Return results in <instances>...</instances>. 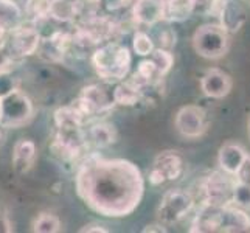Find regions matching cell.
Returning <instances> with one entry per match:
<instances>
[{
  "mask_svg": "<svg viewBox=\"0 0 250 233\" xmlns=\"http://www.w3.org/2000/svg\"><path fill=\"white\" fill-rule=\"evenodd\" d=\"M75 188L95 213L104 218H126L143 199L145 179L132 162L92 155L76 171Z\"/></svg>",
  "mask_w": 250,
  "mask_h": 233,
  "instance_id": "obj_1",
  "label": "cell"
},
{
  "mask_svg": "<svg viewBox=\"0 0 250 233\" xmlns=\"http://www.w3.org/2000/svg\"><path fill=\"white\" fill-rule=\"evenodd\" d=\"M131 51L120 44H106L100 47L92 56V64L98 76L106 83L123 81L131 68Z\"/></svg>",
  "mask_w": 250,
  "mask_h": 233,
  "instance_id": "obj_2",
  "label": "cell"
},
{
  "mask_svg": "<svg viewBox=\"0 0 250 233\" xmlns=\"http://www.w3.org/2000/svg\"><path fill=\"white\" fill-rule=\"evenodd\" d=\"M193 48L205 59H219L227 55L230 48V33L219 23L201 25L193 34Z\"/></svg>",
  "mask_w": 250,
  "mask_h": 233,
  "instance_id": "obj_3",
  "label": "cell"
},
{
  "mask_svg": "<svg viewBox=\"0 0 250 233\" xmlns=\"http://www.w3.org/2000/svg\"><path fill=\"white\" fill-rule=\"evenodd\" d=\"M34 107L31 100L19 89L0 98V126L16 129L27 125L33 118Z\"/></svg>",
  "mask_w": 250,
  "mask_h": 233,
  "instance_id": "obj_4",
  "label": "cell"
},
{
  "mask_svg": "<svg viewBox=\"0 0 250 233\" xmlns=\"http://www.w3.org/2000/svg\"><path fill=\"white\" fill-rule=\"evenodd\" d=\"M194 197L185 190H169L163 194L157 207V218L163 226H172L182 221L194 207Z\"/></svg>",
  "mask_w": 250,
  "mask_h": 233,
  "instance_id": "obj_5",
  "label": "cell"
},
{
  "mask_svg": "<svg viewBox=\"0 0 250 233\" xmlns=\"http://www.w3.org/2000/svg\"><path fill=\"white\" fill-rule=\"evenodd\" d=\"M236 184L235 176H230L222 169L213 171L205 177L202 182V204L210 205H229L231 204V194H233V187Z\"/></svg>",
  "mask_w": 250,
  "mask_h": 233,
  "instance_id": "obj_6",
  "label": "cell"
},
{
  "mask_svg": "<svg viewBox=\"0 0 250 233\" xmlns=\"http://www.w3.org/2000/svg\"><path fill=\"white\" fill-rule=\"evenodd\" d=\"M174 127L184 139H199L208 129V118L207 112L196 105L182 106L174 117Z\"/></svg>",
  "mask_w": 250,
  "mask_h": 233,
  "instance_id": "obj_7",
  "label": "cell"
},
{
  "mask_svg": "<svg viewBox=\"0 0 250 233\" xmlns=\"http://www.w3.org/2000/svg\"><path fill=\"white\" fill-rule=\"evenodd\" d=\"M75 107L78 109L84 117L101 114L115 106L114 92H109L106 87L100 84H90L81 90L78 100L73 101Z\"/></svg>",
  "mask_w": 250,
  "mask_h": 233,
  "instance_id": "obj_8",
  "label": "cell"
},
{
  "mask_svg": "<svg viewBox=\"0 0 250 233\" xmlns=\"http://www.w3.org/2000/svg\"><path fill=\"white\" fill-rule=\"evenodd\" d=\"M184 172V160L177 151H162L152 163L149 172V182L152 185H162L171 180H177Z\"/></svg>",
  "mask_w": 250,
  "mask_h": 233,
  "instance_id": "obj_9",
  "label": "cell"
},
{
  "mask_svg": "<svg viewBox=\"0 0 250 233\" xmlns=\"http://www.w3.org/2000/svg\"><path fill=\"white\" fill-rule=\"evenodd\" d=\"M41 44L39 31L34 27H27L21 23L19 27L10 31V39L6 45L13 53V56H30L36 53Z\"/></svg>",
  "mask_w": 250,
  "mask_h": 233,
  "instance_id": "obj_10",
  "label": "cell"
},
{
  "mask_svg": "<svg viewBox=\"0 0 250 233\" xmlns=\"http://www.w3.org/2000/svg\"><path fill=\"white\" fill-rule=\"evenodd\" d=\"M233 81L231 76L221 68H210L201 78V90L211 100H222L231 92Z\"/></svg>",
  "mask_w": 250,
  "mask_h": 233,
  "instance_id": "obj_11",
  "label": "cell"
},
{
  "mask_svg": "<svg viewBox=\"0 0 250 233\" xmlns=\"http://www.w3.org/2000/svg\"><path fill=\"white\" fill-rule=\"evenodd\" d=\"M219 17V25L229 31V33H238L244 27L247 14L239 2L236 0H224L221 5V10L218 13Z\"/></svg>",
  "mask_w": 250,
  "mask_h": 233,
  "instance_id": "obj_12",
  "label": "cell"
},
{
  "mask_svg": "<svg viewBox=\"0 0 250 233\" xmlns=\"http://www.w3.org/2000/svg\"><path fill=\"white\" fill-rule=\"evenodd\" d=\"M38 157L36 143L30 139H19L13 148V168L17 174H27Z\"/></svg>",
  "mask_w": 250,
  "mask_h": 233,
  "instance_id": "obj_13",
  "label": "cell"
},
{
  "mask_svg": "<svg viewBox=\"0 0 250 233\" xmlns=\"http://www.w3.org/2000/svg\"><path fill=\"white\" fill-rule=\"evenodd\" d=\"M221 222H222V207L202 204L191 224L189 232H199V233L221 232Z\"/></svg>",
  "mask_w": 250,
  "mask_h": 233,
  "instance_id": "obj_14",
  "label": "cell"
},
{
  "mask_svg": "<svg viewBox=\"0 0 250 233\" xmlns=\"http://www.w3.org/2000/svg\"><path fill=\"white\" fill-rule=\"evenodd\" d=\"M246 157H247V152L243 145L229 142V143H224L219 148L218 165L224 172H227L230 176H235Z\"/></svg>",
  "mask_w": 250,
  "mask_h": 233,
  "instance_id": "obj_15",
  "label": "cell"
},
{
  "mask_svg": "<svg viewBox=\"0 0 250 233\" xmlns=\"http://www.w3.org/2000/svg\"><path fill=\"white\" fill-rule=\"evenodd\" d=\"M221 232H230V233L250 232V216L247 214V212L233 204L224 205Z\"/></svg>",
  "mask_w": 250,
  "mask_h": 233,
  "instance_id": "obj_16",
  "label": "cell"
},
{
  "mask_svg": "<svg viewBox=\"0 0 250 233\" xmlns=\"http://www.w3.org/2000/svg\"><path fill=\"white\" fill-rule=\"evenodd\" d=\"M134 17L137 22L154 25L163 19L162 0H139L134 6Z\"/></svg>",
  "mask_w": 250,
  "mask_h": 233,
  "instance_id": "obj_17",
  "label": "cell"
},
{
  "mask_svg": "<svg viewBox=\"0 0 250 233\" xmlns=\"http://www.w3.org/2000/svg\"><path fill=\"white\" fill-rule=\"evenodd\" d=\"M112 92H114L115 105H120V106H134L135 103L142 98L143 85L140 83H137L132 78V80L125 81V83L120 81V84Z\"/></svg>",
  "mask_w": 250,
  "mask_h": 233,
  "instance_id": "obj_18",
  "label": "cell"
},
{
  "mask_svg": "<svg viewBox=\"0 0 250 233\" xmlns=\"http://www.w3.org/2000/svg\"><path fill=\"white\" fill-rule=\"evenodd\" d=\"M85 117L76 109L73 105L59 107L55 112V125L58 131H75V129H81Z\"/></svg>",
  "mask_w": 250,
  "mask_h": 233,
  "instance_id": "obj_19",
  "label": "cell"
},
{
  "mask_svg": "<svg viewBox=\"0 0 250 233\" xmlns=\"http://www.w3.org/2000/svg\"><path fill=\"white\" fill-rule=\"evenodd\" d=\"M163 19L169 22H180L194 13L193 0H162Z\"/></svg>",
  "mask_w": 250,
  "mask_h": 233,
  "instance_id": "obj_20",
  "label": "cell"
},
{
  "mask_svg": "<svg viewBox=\"0 0 250 233\" xmlns=\"http://www.w3.org/2000/svg\"><path fill=\"white\" fill-rule=\"evenodd\" d=\"M22 19V10L14 0H0V27L10 33L19 27Z\"/></svg>",
  "mask_w": 250,
  "mask_h": 233,
  "instance_id": "obj_21",
  "label": "cell"
},
{
  "mask_svg": "<svg viewBox=\"0 0 250 233\" xmlns=\"http://www.w3.org/2000/svg\"><path fill=\"white\" fill-rule=\"evenodd\" d=\"M89 137H90V142L95 146L106 148V146H110L117 142L115 126L107 122H98L89 129Z\"/></svg>",
  "mask_w": 250,
  "mask_h": 233,
  "instance_id": "obj_22",
  "label": "cell"
},
{
  "mask_svg": "<svg viewBox=\"0 0 250 233\" xmlns=\"http://www.w3.org/2000/svg\"><path fill=\"white\" fill-rule=\"evenodd\" d=\"M149 59L152 61L154 67H156V72H157V76L159 78H163L165 75L169 73V70L174 65V56L169 50L167 48H154L152 53L149 55Z\"/></svg>",
  "mask_w": 250,
  "mask_h": 233,
  "instance_id": "obj_23",
  "label": "cell"
},
{
  "mask_svg": "<svg viewBox=\"0 0 250 233\" xmlns=\"http://www.w3.org/2000/svg\"><path fill=\"white\" fill-rule=\"evenodd\" d=\"M61 230V221L56 214L51 213H41L33 222L34 233H58Z\"/></svg>",
  "mask_w": 250,
  "mask_h": 233,
  "instance_id": "obj_24",
  "label": "cell"
},
{
  "mask_svg": "<svg viewBox=\"0 0 250 233\" xmlns=\"http://www.w3.org/2000/svg\"><path fill=\"white\" fill-rule=\"evenodd\" d=\"M132 47H134V51L139 56H149L152 53V50L156 48L152 38L149 36V34H146L145 31H137L134 34Z\"/></svg>",
  "mask_w": 250,
  "mask_h": 233,
  "instance_id": "obj_25",
  "label": "cell"
},
{
  "mask_svg": "<svg viewBox=\"0 0 250 233\" xmlns=\"http://www.w3.org/2000/svg\"><path fill=\"white\" fill-rule=\"evenodd\" d=\"M231 204L244 210L250 209V187L236 182L233 187V194H231Z\"/></svg>",
  "mask_w": 250,
  "mask_h": 233,
  "instance_id": "obj_26",
  "label": "cell"
},
{
  "mask_svg": "<svg viewBox=\"0 0 250 233\" xmlns=\"http://www.w3.org/2000/svg\"><path fill=\"white\" fill-rule=\"evenodd\" d=\"M51 3H53V0H28L25 11L31 17H44L50 14Z\"/></svg>",
  "mask_w": 250,
  "mask_h": 233,
  "instance_id": "obj_27",
  "label": "cell"
},
{
  "mask_svg": "<svg viewBox=\"0 0 250 233\" xmlns=\"http://www.w3.org/2000/svg\"><path fill=\"white\" fill-rule=\"evenodd\" d=\"M16 80L13 73L8 70H0V98L6 97L8 93H11L13 90H16Z\"/></svg>",
  "mask_w": 250,
  "mask_h": 233,
  "instance_id": "obj_28",
  "label": "cell"
},
{
  "mask_svg": "<svg viewBox=\"0 0 250 233\" xmlns=\"http://www.w3.org/2000/svg\"><path fill=\"white\" fill-rule=\"evenodd\" d=\"M235 179H236V182L250 187V154H247V157L244 159V162L241 163L239 169L236 171V174H235Z\"/></svg>",
  "mask_w": 250,
  "mask_h": 233,
  "instance_id": "obj_29",
  "label": "cell"
},
{
  "mask_svg": "<svg viewBox=\"0 0 250 233\" xmlns=\"http://www.w3.org/2000/svg\"><path fill=\"white\" fill-rule=\"evenodd\" d=\"M13 64V53L6 45V41L0 42V70H6Z\"/></svg>",
  "mask_w": 250,
  "mask_h": 233,
  "instance_id": "obj_30",
  "label": "cell"
},
{
  "mask_svg": "<svg viewBox=\"0 0 250 233\" xmlns=\"http://www.w3.org/2000/svg\"><path fill=\"white\" fill-rule=\"evenodd\" d=\"M107 233L109 230L104 226H100V224H87L83 229H80V233Z\"/></svg>",
  "mask_w": 250,
  "mask_h": 233,
  "instance_id": "obj_31",
  "label": "cell"
},
{
  "mask_svg": "<svg viewBox=\"0 0 250 233\" xmlns=\"http://www.w3.org/2000/svg\"><path fill=\"white\" fill-rule=\"evenodd\" d=\"M0 232H13L11 222L6 214H0Z\"/></svg>",
  "mask_w": 250,
  "mask_h": 233,
  "instance_id": "obj_32",
  "label": "cell"
},
{
  "mask_svg": "<svg viewBox=\"0 0 250 233\" xmlns=\"http://www.w3.org/2000/svg\"><path fill=\"white\" fill-rule=\"evenodd\" d=\"M143 232L145 233H148V232H167V229H165V226H163V224H152V226H146L145 229H143Z\"/></svg>",
  "mask_w": 250,
  "mask_h": 233,
  "instance_id": "obj_33",
  "label": "cell"
},
{
  "mask_svg": "<svg viewBox=\"0 0 250 233\" xmlns=\"http://www.w3.org/2000/svg\"><path fill=\"white\" fill-rule=\"evenodd\" d=\"M6 34H8V31H6L3 27H0V42H2V41L6 38Z\"/></svg>",
  "mask_w": 250,
  "mask_h": 233,
  "instance_id": "obj_34",
  "label": "cell"
},
{
  "mask_svg": "<svg viewBox=\"0 0 250 233\" xmlns=\"http://www.w3.org/2000/svg\"><path fill=\"white\" fill-rule=\"evenodd\" d=\"M249 139H250V122H249Z\"/></svg>",
  "mask_w": 250,
  "mask_h": 233,
  "instance_id": "obj_35",
  "label": "cell"
}]
</instances>
